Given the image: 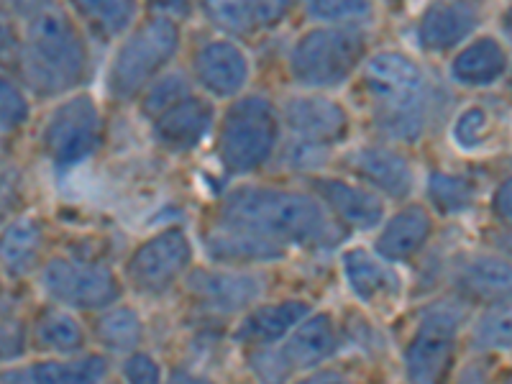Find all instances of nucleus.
I'll list each match as a JSON object with an SVG mask.
<instances>
[{"label":"nucleus","instance_id":"1","mask_svg":"<svg viewBox=\"0 0 512 384\" xmlns=\"http://www.w3.org/2000/svg\"><path fill=\"white\" fill-rule=\"evenodd\" d=\"M221 223L254 231L282 246L331 249L341 239L318 198L280 187L246 185L231 190L221 205Z\"/></svg>","mask_w":512,"mask_h":384},{"label":"nucleus","instance_id":"2","mask_svg":"<svg viewBox=\"0 0 512 384\" xmlns=\"http://www.w3.org/2000/svg\"><path fill=\"white\" fill-rule=\"evenodd\" d=\"M21 39V70L34 93L62 95L85 80L88 44L64 8L31 6Z\"/></svg>","mask_w":512,"mask_h":384},{"label":"nucleus","instance_id":"3","mask_svg":"<svg viewBox=\"0 0 512 384\" xmlns=\"http://www.w3.org/2000/svg\"><path fill=\"white\" fill-rule=\"evenodd\" d=\"M364 85L384 134L402 141L423 134L431 113V82L408 54H374L364 67Z\"/></svg>","mask_w":512,"mask_h":384},{"label":"nucleus","instance_id":"4","mask_svg":"<svg viewBox=\"0 0 512 384\" xmlns=\"http://www.w3.org/2000/svg\"><path fill=\"white\" fill-rule=\"evenodd\" d=\"M367 34L359 26H315L292 47L290 75L305 90H331L359 70Z\"/></svg>","mask_w":512,"mask_h":384},{"label":"nucleus","instance_id":"5","mask_svg":"<svg viewBox=\"0 0 512 384\" xmlns=\"http://www.w3.org/2000/svg\"><path fill=\"white\" fill-rule=\"evenodd\" d=\"M280 116L264 95H246L226 111L218 134V159L228 175H251L272 159Z\"/></svg>","mask_w":512,"mask_h":384},{"label":"nucleus","instance_id":"6","mask_svg":"<svg viewBox=\"0 0 512 384\" xmlns=\"http://www.w3.org/2000/svg\"><path fill=\"white\" fill-rule=\"evenodd\" d=\"M180 41V26L172 16H154L131 31L118 47L108 72V90L113 98L128 100L144 93L175 59Z\"/></svg>","mask_w":512,"mask_h":384},{"label":"nucleus","instance_id":"7","mask_svg":"<svg viewBox=\"0 0 512 384\" xmlns=\"http://www.w3.org/2000/svg\"><path fill=\"white\" fill-rule=\"evenodd\" d=\"M103 141V116L90 95H72L49 113L41 146L57 169H72L93 157Z\"/></svg>","mask_w":512,"mask_h":384},{"label":"nucleus","instance_id":"8","mask_svg":"<svg viewBox=\"0 0 512 384\" xmlns=\"http://www.w3.org/2000/svg\"><path fill=\"white\" fill-rule=\"evenodd\" d=\"M461 318L464 313L451 303L436 305L423 315L405 351L408 377L413 384H443L454 361L456 328Z\"/></svg>","mask_w":512,"mask_h":384},{"label":"nucleus","instance_id":"9","mask_svg":"<svg viewBox=\"0 0 512 384\" xmlns=\"http://www.w3.org/2000/svg\"><path fill=\"white\" fill-rule=\"evenodd\" d=\"M41 285L54 303L72 310L111 308L121 295V287L111 269L100 267V264L77 262V259H64V256L47 262L41 272Z\"/></svg>","mask_w":512,"mask_h":384},{"label":"nucleus","instance_id":"10","mask_svg":"<svg viewBox=\"0 0 512 384\" xmlns=\"http://www.w3.org/2000/svg\"><path fill=\"white\" fill-rule=\"evenodd\" d=\"M192 262V244L182 228H164L139 246L126 262L128 282L141 292H164Z\"/></svg>","mask_w":512,"mask_h":384},{"label":"nucleus","instance_id":"11","mask_svg":"<svg viewBox=\"0 0 512 384\" xmlns=\"http://www.w3.org/2000/svg\"><path fill=\"white\" fill-rule=\"evenodd\" d=\"M287 128L297 136L300 144L328 149V146L344 141L349 134V113L336 100L320 98V95H297L282 108Z\"/></svg>","mask_w":512,"mask_h":384},{"label":"nucleus","instance_id":"12","mask_svg":"<svg viewBox=\"0 0 512 384\" xmlns=\"http://www.w3.org/2000/svg\"><path fill=\"white\" fill-rule=\"evenodd\" d=\"M192 72L200 88L213 98H233L246 88L251 64L244 49L228 39H213L198 49Z\"/></svg>","mask_w":512,"mask_h":384},{"label":"nucleus","instance_id":"13","mask_svg":"<svg viewBox=\"0 0 512 384\" xmlns=\"http://www.w3.org/2000/svg\"><path fill=\"white\" fill-rule=\"evenodd\" d=\"M195 303L210 313H236L264 292V280L251 272H195L190 280Z\"/></svg>","mask_w":512,"mask_h":384},{"label":"nucleus","instance_id":"14","mask_svg":"<svg viewBox=\"0 0 512 384\" xmlns=\"http://www.w3.org/2000/svg\"><path fill=\"white\" fill-rule=\"evenodd\" d=\"M346 164L361 182L392 200H405L415 187L408 159L387 146H361L349 154Z\"/></svg>","mask_w":512,"mask_h":384},{"label":"nucleus","instance_id":"15","mask_svg":"<svg viewBox=\"0 0 512 384\" xmlns=\"http://www.w3.org/2000/svg\"><path fill=\"white\" fill-rule=\"evenodd\" d=\"M318 200L331 210L338 221H344L349 228L369 231L377 228L384 218V205L379 195L369 192L367 187L349 185L336 177H318L313 182Z\"/></svg>","mask_w":512,"mask_h":384},{"label":"nucleus","instance_id":"16","mask_svg":"<svg viewBox=\"0 0 512 384\" xmlns=\"http://www.w3.org/2000/svg\"><path fill=\"white\" fill-rule=\"evenodd\" d=\"M479 24V8L472 3H433L418 21V41L425 52H448L469 39Z\"/></svg>","mask_w":512,"mask_h":384},{"label":"nucleus","instance_id":"17","mask_svg":"<svg viewBox=\"0 0 512 384\" xmlns=\"http://www.w3.org/2000/svg\"><path fill=\"white\" fill-rule=\"evenodd\" d=\"M108 374V361L98 354L70 361H34L26 367L0 372V384H100Z\"/></svg>","mask_w":512,"mask_h":384},{"label":"nucleus","instance_id":"18","mask_svg":"<svg viewBox=\"0 0 512 384\" xmlns=\"http://www.w3.org/2000/svg\"><path fill=\"white\" fill-rule=\"evenodd\" d=\"M213 108L208 100L190 95L154 121V136L169 152H190L208 136Z\"/></svg>","mask_w":512,"mask_h":384},{"label":"nucleus","instance_id":"19","mask_svg":"<svg viewBox=\"0 0 512 384\" xmlns=\"http://www.w3.org/2000/svg\"><path fill=\"white\" fill-rule=\"evenodd\" d=\"M431 231L433 221L428 210L420 208V205H408V208L397 210L395 216L384 223L377 241H374V249L384 262H408L428 244Z\"/></svg>","mask_w":512,"mask_h":384},{"label":"nucleus","instance_id":"20","mask_svg":"<svg viewBox=\"0 0 512 384\" xmlns=\"http://www.w3.org/2000/svg\"><path fill=\"white\" fill-rule=\"evenodd\" d=\"M205 249L216 262L228 264H256V262H274L285 256V246L272 239H264L259 233L246 231L239 226L221 223L218 228L205 236Z\"/></svg>","mask_w":512,"mask_h":384},{"label":"nucleus","instance_id":"21","mask_svg":"<svg viewBox=\"0 0 512 384\" xmlns=\"http://www.w3.org/2000/svg\"><path fill=\"white\" fill-rule=\"evenodd\" d=\"M310 308L308 303H300V300H285V303L277 305H264V308H256L241 320L236 338L241 344L249 346H269L274 341L285 338L287 333H292V328H297L308 318Z\"/></svg>","mask_w":512,"mask_h":384},{"label":"nucleus","instance_id":"22","mask_svg":"<svg viewBox=\"0 0 512 384\" xmlns=\"http://www.w3.org/2000/svg\"><path fill=\"white\" fill-rule=\"evenodd\" d=\"M507 70V52L492 36L472 41L451 62V77L464 88H487Z\"/></svg>","mask_w":512,"mask_h":384},{"label":"nucleus","instance_id":"23","mask_svg":"<svg viewBox=\"0 0 512 384\" xmlns=\"http://www.w3.org/2000/svg\"><path fill=\"white\" fill-rule=\"evenodd\" d=\"M344 272L351 290L364 303L390 300L400 292V277L379 256L364 249H349L344 254Z\"/></svg>","mask_w":512,"mask_h":384},{"label":"nucleus","instance_id":"24","mask_svg":"<svg viewBox=\"0 0 512 384\" xmlns=\"http://www.w3.org/2000/svg\"><path fill=\"white\" fill-rule=\"evenodd\" d=\"M44 246V228L36 218L24 216L0 228V267L8 277H24L36 267Z\"/></svg>","mask_w":512,"mask_h":384},{"label":"nucleus","instance_id":"25","mask_svg":"<svg viewBox=\"0 0 512 384\" xmlns=\"http://www.w3.org/2000/svg\"><path fill=\"white\" fill-rule=\"evenodd\" d=\"M203 13L213 26L231 34H254V31L280 26L290 13V3H205Z\"/></svg>","mask_w":512,"mask_h":384},{"label":"nucleus","instance_id":"26","mask_svg":"<svg viewBox=\"0 0 512 384\" xmlns=\"http://www.w3.org/2000/svg\"><path fill=\"white\" fill-rule=\"evenodd\" d=\"M333 351H336V326L328 315L320 313L313 318H305L292 331L285 349H282V356L287 359L290 369H310L318 367L320 361H326Z\"/></svg>","mask_w":512,"mask_h":384},{"label":"nucleus","instance_id":"27","mask_svg":"<svg viewBox=\"0 0 512 384\" xmlns=\"http://www.w3.org/2000/svg\"><path fill=\"white\" fill-rule=\"evenodd\" d=\"M459 282L466 292L495 300L500 303H512V264L497 256H472L466 259L459 269Z\"/></svg>","mask_w":512,"mask_h":384},{"label":"nucleus","instance_id":"28","mask_svg":"<svg viewBox=\"0 0 512 384\" xmlns=\"http://www.w3.org/2000/svg\"><path fill=\"white\" fill-rule=\"evenodd\" d=\"M36 344L52 354H77L85 346V331L75 315L64 310H44L34 323Z\"/></svg>","mask_w":512,"mask_h":384},{"label":"nucleus","instance_id":"29","mask_svg":"<svg viewBox=\"0 0 512 384\" xmlns=\"http://www.w3.org/2000/svg\"><path fill=\"white\" fill-rule=\"evenodd\" d=\"M75 11L100 39H116L123 31L131 29L139 8L134 3H108V0L88 3V0H82L75 6Z\"/></svg>","mask_w":512,"mask_h":384},{"label":"nucleus","instance_id":"30","mask_svg":"<svg viewBox=\"0 0 512 384\" xmlns=\"http://www.w3.org/2000/svg\"><path fill=\"white\" fill-rule=\"evenodd\" d=\"M144 326L136 310L131 308H111L105 310L98 320V338L105 349L111 351H134L141 344Z\"/></svg>","mask_w":512,"mask_h":384},{"label":"nucleus","instance_id":"31","mask_svg":"<svg viewBox=\"0 0 512 384\" xmlns=\"http://www.w3.org/2000/svg\"><path fill=\"white\" fill-rule=\"evenodd\" d=\"M190 82L182 72H167V75L157 77V80L144 90V100H141V111L152 121H157L162 113L169 108H175L177 103L190 98Z\"/></svg>","mask_w":512,"mask_h":384},{"label":"nucleus","instance_id":"32","mask_svg":"<svg viewBox=\"0 0 512 384\" xmlns=\"http://www.w3.org/2000/svg\"><path fill=\"white\" fill-rule=\"evenodd\" d=\"M428 195L441 213H464L474 203V185L464 177L433 172L428 177Z\"/></svg>","mask_w":512,"mask_h":384},{"label":"nucleus","instance_id":"33","mask_svg":"<svg viewBox=\"0 0 512 384\" xmlns=\"http://www.w3.org/2000/svg\"><path fill=\"white\" fill-rule=\"evenodd\" d=\"M474 346L484 351L512 349V303L489 308L474 328Z\"/></svg>","mask_w":512,"mask_h":384},{"label":"nucleus","instance_id":"34","mask_svg":"<svg viewBox=\"0 0 512 384\" xmlns=\"http://www.w3.org/2000/svg\"><path fill=\"white\" fill-rule=\"evenodd\" d=\"M372 13L369 3H356V0H323V3H308V16L328 26H356L359 21Z\"/></svg>","mask_w":512,"mask_h":384},{"label":"nucleus","instance_id":"35","mask_svg":"<svg viewBox=\"0 0 512 384\" xmlns=\"http://www.w3.org/2000/svg\"><path fill=\"white\" fill-rule=\"evenodd\" d=\"M29 118V100L16 82L0 75V131H16Z\"/></svg>","mask_w":512,"mask_h":384},{"label":"nucleus","instance_id":"36","mask_svg":"<svg viewBox=\"0 0 512 384\" xmlns=\"http://www.w3.org/2000/svg\"><path fill=\"white\" fill-rule=\"evenodd\" d=\"M489 136V116L482 111V108H469V111L461 113L454 123V141L472 152V149H479V146L487 141Z\"/></svg>","mask_w":512,"mask_h":384},{"label":"nucleus","instance_id":"37","mask_svg":"<svg viewBox=\"0 0 512 384\" xmlns=\"http://www.w3.org/2000/svg\"><path fill=\"white\" fill-rule=\"evenodd\" d=\"M251 367L262 384H285L292 372L282 351L272 349H256V354H251Z\"/></svg>","mask_w":512,"mask_h":384},{"label":"nucleus","instance_id":"38","mask_svg":"<svg viewBox=\"0 0 512 384\" xmlns=\"http://www.w3.org/2000/svg\"><path fill=\"white\" fill-rule=\"evenodd\" d=\"M26 349V326L11 313H0V361L18 359Z\"/></svg>","mask_w":512,"mask_h":384},{"label":"nucleus","instance_id":"39","mask_svg":"<svg viewBox=\"0 0 512 384\" xmlns=\"http://www.w3.org/2000/svg\"><path fill=\"white\" fill-rule=\"evenodd\" d=\"M123 377L128 384H162V369L146 354H131L123 361Z\"/></svg>","mask_w":512,"mask_h":384},{"label":"nucleus","instance_id":"40","mask_svg":"<svg viewBox=\"0 0 512 384\" xmlns=\"http://www.w3.org/2000/svg\"><path fill=\"white\" fill-rule=\"evenodd\" d=\"M21 49H24V39L16 31L11 18L0 11V64H18L21 67Z\"/></svg>","mask_w":512,"mask_h":384},{"label":"nucleus","instance_id":"41","mask_svg":"<svg viewBox=\"0 0 512 384\" xmlns=\"http://www.w3.org/2000/svg\"><path fill=\"white\" fill-rule=\"evenodd\" d=\"M21 198V182L13 169H0V228L6 226V218Z\"/></svg>","mask_w":512,"mask_h":384},{"label":"nucleus","instance_id":"42","mask_svg":"<svg viewBox=\"0 0 512 384\" xmlns=\"http://www.w3.org/2000/svg\"><path fill=\"white\" fill-rule=\"evenodd\" d=\"M492 208H495L497 218H502V221L512 226V177H507V180L495 190Z\"/></svg>","mask_w":512,"mask_h":384},{"label":"nucleus","instance_id":"43","mask_svg":"<svg viewBox=\"0 0 512 384\" xmlns=\"http://www.w3.org/2000/svg\"><path fill=\"white\" fill-rule=\"evenodd\" d=\"M297 384H349L346 382L341 374H333V372H320V374H313V377L303 379V382Z\"/></svg>","mask_w":512,"mask_h":384},{"label":"nucleus","instance_id":"44","mask_svg":"<svg viewBox=\"0 0 512 384\" xmlns=\"http://www.w3.org/2000/svg\"><path fill=\"white\" fill-rule=\"evenodd\" d=\"M167 384H213L210 379L205 377H198V374H190V372H175L172 377H169Z\"/></svg>","mask_w":512,"mask_h":384},{"label":"nucleus","instance_id":"45","mask_svg":"<svg viewBox=\"0 0 512 384\" xmlns=\"http://www.w3.org/2000/svg\"><path fill=\"white\" fill-rule=\"evenodd\" d=\"M505 34H507V39H510V44H512V6L507 8V13H505Z\"/></svg>","mask_w":512,"mask_h":384},{"label":"nucleus","instance_id":"46","mask_svg":"<svg viewBox=\"0 0 512 384\" xmlns=\"http://www.w3.org/2000/svg\"><path fill=\"white\" fill-rule=\"evenodd\" d=\"M505 384H512V377H510V379H507V382H505Z\"/></svg>","mask_w":512,"mask_h":384}]
</instances>
